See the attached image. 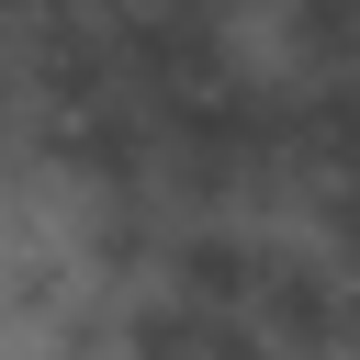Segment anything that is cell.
I'll return each mask as SVG.
<instances>
[{"label":"cell","mask_w":360,"mask_h":360,"mask_svg":"<svg viewBox=\"0 0 360 360\" xmlns=\"http://www.w3.org/2000/svg\"><path fill=\"white\" fill-rule=\"evenodd\" d=\"M304 236H315V248H326V259H338V270L360 281V158H349V169H315V180H304Z\"/></svg>","instance_id":"obj_1"}]
</instances>
